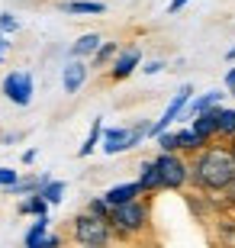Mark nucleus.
Returning <instances> with one entry per match:
<instances>
[{
	"label": "nucleus",
	"mask_w": 235,
	"mask_h": 248,
	"mask_svg": "<svg viewBox=\"0 0 235 248\" xmlns=\"http://www.w3.org/2000/svg\"><path fill=\"white\" fill-rule=\"evenodd\" d=\"M155 171H158V190H181L190 181V165L177 152H161L155 158Z\"/></svg>",
	"instance_id": "obj_4"
},
{
	"label": "nucleus",
	"mask_w": 235,
	"mask_h": 248,
	"mask_svg": "<svg viewBox=\"0 0 235 248\" xmlns=\"http://www.w3.org/2000/svg\"><path fill=\"white\" fill-rule=\"evenodd\" d=\"M39 248H62V239L58 235H46V239L39 242Z\"/></svg>",
	"instance_id": "obj_26"
},
{
	"label": "nucleus",
	"mask_w": 235,
	"mask_h": 248,
	"mask_svg": "<svg viewBox=\"0 0 235 248\" xmlns=\"http://www.w3.org/2000/svg\"><path fill=\"white\" fill-rule=\"evenodd\" d=\"M142 197V190H139L136 181H129V184H116V187H110L107 193H103V203H107L110 210L113 206H123V203H132Z\"/></svg>",
	"instance_id": "obj_9"
},
{
	"label": "nucleus",
	"mask_w": 235,
	"mask_h": 248,
	"mask_svg": "<svg viewBox=\"0 0 235 248\" xmlns=\"http://www.w3.org/2000/svg\"><path fill=\"white\" fill-rule=\"evenodd\" d=\"M222 197H226V203H229V206H235V181L226 187V190H222Z\"/></svg>",
	"instance_id": "obj_29"
},
{
	"label": "nucleus",
	"mask_w": 235,
	"mask_h": 248,
	"mask_svg": "<svg viewBox=\"0 0 235 248\" xmlns=\"http://www.w3.org/2000/svg\"><path fill=\"white\" fill-rule=\"evenodd\" d=\"M126 142H129V129L116 126V129H103V136H100V148L107 152V155H116V152H126Z\"/></svg>",
	"instance_id": "obj_10"
},
{
	"label": "nucleus",
	"mask_w": 235,
	"mask_h": 248,
	"mask_svg": "<svg viewBox=\"0 0 235 248\" xmlns=\"http://www.w3.org/2000/svg\"><path fill=\"white\" fill-rule=\"evenodd\" d=\"M100 42H103V39H100L97 32H84V36L71 46V58H78V62H84V58H94V52L100 48Z\"/></svg>",
	"instance_id": "obj_11"
},
{
	"label": "nucleus",
	"mask_w": 235,
	"mask_h": 248,
	"mask_svg": "<svg viewBox=\"0 0 235 248\" xmlns=\"http://www.w3.org/2000/svg\"><path fill=\"white\" fill-rule=\"evenodd\" d=\"M7 52H10V42H7V36H0V62L7 58Z\"/></svg>",
	"instance_id": "obj_31"
},
{
	"label": "nucleus",
	"mask_w": 235,
	"mask_h": 248,
	"mask_svg": "<svg viewBox=\"0 0 235 248\" xmlns=\"http://www.w3.org/2000/svg\"><path fill=\"white\" fill-rule=\"evenodd\" d=\"M116 52H119V46H116V42H100V48L94 52L91 64H94V68H103V64H110L113 58H116Z\"/></svg>",
	"instance_id": "obj_20"
},
{
	"label": "nucleus",
	"mask_w": 235,
	"mask_h": 248,
	"mask_svg": "<svg viewBox=\"0 0 235 248\" xmlns=\"http://www.w3.org/2000/svg\"><path fill=\"white\" fill-rule=\"evenodd\" d=\"M36 161V148H29V152H23V165H32Z\"/></svg>",
	"instance_id": "obj_32"
},
{
	"label": "nucleus",
	"mask_w": 235,
	"mask_h": 248,
	"mask_svg": "<svg viewBox=\"0 0 235 248\" xmlns=\"http://www.w3.org/2000/svg\"><path fill=\"white\" fill-rule=\"evenodd\" d=\"M139 64H142V52H139V48H123V52H116V58L110 62V78H113V81H126Z\"/></svg>",
	"instance_id": "obj_7"
},
{
	"label": "nucleus",
	"mask_w": 235,
	"mask_h": 248,
	"mask_svg": "<svg viewBox=\"0 0 235 248\" xmlns=\"http://www.w3.org/2000/svg\"><path fill=\"white\" fill-rule=\"evenodd\" d=\"M48 235V216H39L36 222H32V226H29V232H26V248H39V242L46 239Z\"/></svg>",
	"instance_id": "obj_15"
},
{
	"label": "nucleus",
	"mask_w": 235,
	"mask_h": 248,
	"mask_svg": "<svg viewBox=\"0 0 235 248\" xmlns=\"http://www.w3.org/2000/svg\"><path fill=\"white\" fill-rule=\"evenodd\" d=\"M174 142H177V152H200V148H206V142H203V139H197L190 129L174 132Z\"/></svg>",
	"instance_id": "obj_16"
},
{
	"label": "nucleus",
	"mask_w": 235,
	"mask_h": 248,
	"mask_svg": "<svg viewBox=\"0 0 235 248\" xmlns=\"http://www.w3.org/2000/svg\"><path fill=\"white\" fill-rule=\"evenodd\" d=\"M187 3H190V0H171V3H168V13L174 16V13H181V10L187 7Z\"/></svg>",
	"instance_id": "obj_27"
},
{
	"label": "nucleus",
	"mask_w": 235,
	"mask_h": 248,
	"mask_svg": "<svg viewBox=\"0 0 235 248\" xmlns=\"http://www.w3.org/2000/svg\"><path fill=\"white\" fill-rule=\"evenodd\" d=\"M16 29H19V23L13 13H0V36H13Z\"/></svg>",
	"instance_id": "obj_23"
},
{
	"label": "nucleus",
	"mask_w": 235,
	"mask_h": 248,
	"mask_svg": "<svg viewBox=\"0 0 235 248\" xmlns=\"http://www.w3.org/2000/svg\"><path fill=\"white\" fill-rule=\"evenodd\" d=\"M87 64L78 62V58H71V62L64 64V71H62V84H64V93H78L84 87V81H87Z\"/></svg>",
	"instance_id": "obj_8"
},
{
	"label": "nucleus",
	"mask_w": 235,
	"mask_h": 248,
	"mask_svg": "<svg viewBox=\"0 0 235 248\" xmlns=\"http://www.w3.org/2000/svg\"><path fill=\"white\" fill-rule=\"evenodd\" d=\"M62 10L64 13H94V16H97V13H103V3H100V0H68V3H62Z\"/></svg>",
	"instance_id": "obj_13"
},
{
	"label": "nucleus",
	"mask_w": 235,
	"mask_h": 248,
	"mask_svg": "<svg viewBox=\"0 0 235 248\" xmlns=\"http://www.w3.org/2000/svg\"><path fill=\"white\" fill-rule=\"evenodd\" d=\"M16 181H19V174L13 171V168H0V187H3V190H7V187H13Z\"/></svg>",
	"instance_id": "obj_24"
},
{
	"label": "nucleus",
	"mask_w": 235,
	"mask_h": 248,
	"mask_svg": "<svg viewBox=\"0 0 235 248\" xmlns=\"http://www.w3.org/2000/svg\"><path fill=\"white\" fill-rule=\"evenodd\" d=\"M161 68H164L161 62H148V64H145V68H142V71H145V74H158V71H161Z\"/></svg>",
	"instance_id": "obj_30"
},
{
	"label": "nucleus",
	"mask_w": 235,
	"mask_h": 248,
	"mask_svg": "<svg viewBox=\"0 0 235 248\" xmlns=\"http://www.w3.org/2000/svg\"><path fill=\"white\" fill-rule=\"evenodd\" d=\"M190 93H193V87H190V84H184L181 91L174 93V100L168 103V110H164V116H161L158 123H155V126H148V136H152V139H158L161 132H168V126H171V123L177 120V116H181V113H184V107L190 103Z\"/></svg>",
	"instance_id": "obj_6"
},
{
	"label": "nucleus",
	"mask_w": 235,
	"mask_h": 248,
	"mask_svg": "<svg viewBox=\"0 0 235 248\" xmlns=\"http://www.w3.org/2000/svg\"><path fill=\"white\" fill-rule=\"evenodd\" d=\"M190 181L206 193H222L235 181V155L229 145H206L200 148L193 165H190Z\"/></svg>",
	"instance_id": "obj_1"
},
{
	"label": "nucleus",
	"mask_w": 235,
	"mask_h": 248,
	"mask_svg": "<svg viewBox=\"0 0 235 248\" xmlns=\"http://www.w3.org/2000/svg\"><path fill=\"white\" fill-rule=\"evenodd\" d=\"M84 213H91V216H97V219H110V206L103 203V197H97V200H91Z\"/></svg>",
	"instance_id": "obj_22"
},
{
	"label": "nucleus",
	"mask_w": 235,
	"mask_h": 248,
	"mask_svg": "<svg viewBox=\"0 0 235 248\" xmlns=\"http://www.w3.org/2000/svg\"><path fill=\"white\" fill-rule=\"evenodd\" d=\"M3 97L16 107H29L32 103V74L29 71H10L3 78Z\"/></svg>",
	"instance_id": "obj_5"
},
{
	"label": "nucleus",
	"mask_w": 235,
	"mask_h": 248,
	"mask_svg": "<svg viewBox=\"0 0 235 248\" xmlns=\"http://www.w3.org/2000/svg\"><path fill=\"white\" fill-rule=\"evenodd\" d=\"M19 213H23V216H46L48 213V203L42 200V197H39V193H29V200H23L19 203Z\"/></svg>",
	"instance_id": "obj_19"
},
{
	"label": "nucleus",
	"mask_w": 235,
	"mask_h": 248,
	"mask_svg": "<svg viewBox=\"0 0 235 248\" xmlns=\"http://www.w3.org/2000/svg\"><path fill=\"white\" fill-rule=\"evenodd\" d=\"M71 232H74V242H78L81 248H107L110 239H113L110 222L97 219V216H91V213H78Z\"/></svg>",
	"instance_id": "obj_3"
},
{
	"label": "nucleus",
	"mask_w": 235,
	"mask_h": 248,
	"mask_svg": "<svg viewBox=\"0 0 235 248\" xmlns=\"http://www.w3.org/2000/svg\"><path fill=\"white\" fill-rule=\"evenodd\" d=\"M216 136H222V139L235 136V110L219 107V113H216Z\"/></svg>",
	"instance_id": "obj_12"
},
{
	"label": "nucleus",
	"mask_w": 235,
	"mask_h": 248,
	"mask_svg": "<svg viewBox=\"0 0 235 248\" xmlns=\"http://www.w3.org/2000/svg\"><path fill=\"white\" fill-rule=\"evenodd\" d=\"M226 87H229V93L235 97V68H229V71H226Z\"/></svg>",
	"instance_id": "obj_28"
},
{
	"label": "nucleus",
	"mask_w": 235,
	"mask_h": 248,
	"mask_svg": "<svg viewBox=\"0 0 235 248\" xmlns=\"http://www.w3.org/2000/svg\"><path fill=\"white\" fill-rule=\"evenodd\" d=\"M213 107H222V93H219V91H209V93H203L200 100L190 103V116H197V113H206V110H213Z\"/></svg>",
	"instance_id": "obj_17"
},
{
	"label": "nucleus",
	"mask_w": 235,
	"mask_h": 248,
	"mask_svg": "<svg viewBox=\"0 0 235 248\" xmlns=\"http://www.w3.org/2000/svg\"><path fill=\"white\" fill-rule=\"evenodd\" d=\"M158 148H161V152H177L174 132H161V136H158Z\"/></svg>",
	"instance_id": "obj_25"
},
{
	"label": "nucleus",
	"mask_w": 235,
	"mask_h": 248,
	"mask_svg": "<svg viewBox=\"0 0 235 248\" xmlns=\"http://www.w3.org/2000/svg\"><path fill=\"white\" fill-rule=\"evenodd\" d=\"M39 197L46 203H62L64 200V181H46L42 190H39Z\"/></svg>",
	"instance_id": "obj_21"
},
{
	"label": "nucleus",
	"mask_w": 235,
	"mask_h": 248,
	"mask_svg": "<svg viewBox=\"0 0 235 248\" xmlns=\"http://www.w3.org/2000/svg\"><path fill=\"white\" fill-rule=\"evenodd\" d=\"M139 190L142 193H155L158 190V171H155V161H145L142 165V174H139Z\"/></svg>",
	"instance_id": "obj_14"
},
{
	"label": "nucleus",
	"mask_w": 235,
	"mask_h": 248,
	"mask_svg": "<svg viewBox=\"0 0 235 248\" xmlns=\"http://www.w3.org/2000/svg\"><path fill=\"white\" fill-rule=\"evenodd\" d=\"M148 200H132V203H123V206H113L110 210V229L119 232V235H139V232L148 226Z\"/></svg>",
	"instance_id": "obj_2"
},
{
	"label": "nucleus",
	"mask_w": 235,
	"mask_h": 248,
	"mask_svg": "<svg viewBox=\"0 0 235 248\" xmlns=\"http://www.w3.org/2000/svg\"><path fill=\"white\" fill-rule=\"evenodd\" d=\"M100 136H103V120L97 116V120H94V126H91V132H87V139H84V145L78 148V155H81V158H87V155H91L94 148L100 145Z\"/></svg>",
	"instance_id": "obj_18"
},
{
	"label": "nucleus",
	"mask_w": 235,
	"mask_h": 248,
	"mask_svg": "<svg viewBox=\"0 0 235 248\" xmlns=\"http://www.w3.org/2000/svg\"><path fill=\"white\" fill-rule=\"evenodd\" d=\"M226 58H229V62H235V46H232V48L226 52Z\"/></svg>",
	"instance_id": "obj_33"
}]
</instances>
